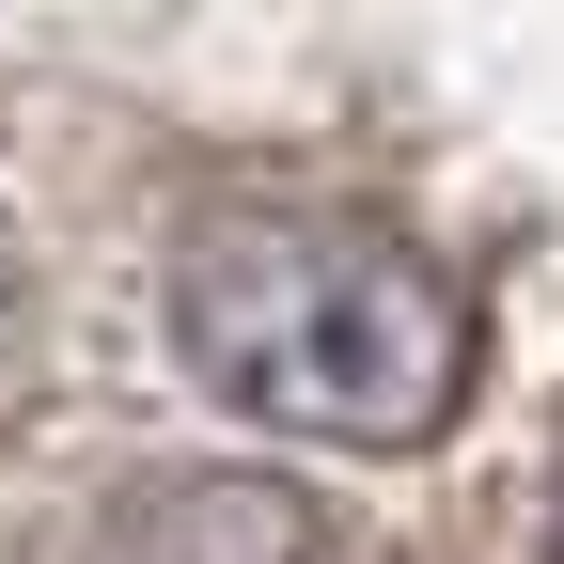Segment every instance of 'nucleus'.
Listing matches in <instances>:
<instances>
[{
  "label": "nucleus",
  "instance_id": "nucleus-1",
  "mask_svg": "<svg viewBox=\"0 0 564 564\" xmlns=\"http://www.w3.org/2000/svg\"><path fill=\"white\" fill-rule=\"evenodd\" d=\"M173 345L220 408L282 440L392 455L440 440L470 392V282L361 204H236L173 267Z\"/></svg>",
  "mask_w": 564,
  "mask_h": 564
},
{
  "label": "nucleus",
  "instance_id": "nucleus-2",
  "mask_svg": "<svg viewBox=\"0 0 564 564\" xmlns=\"http://www.w3.org/2000/svg\"><path fill=\"white\" fill-rule=\"evenodd\" d=\"M126 564H329V533L251 486H173L158 518H126Z\"/></svg>",
  "mask_w": 564,
  "mask_h": 564
}]
</instances>
